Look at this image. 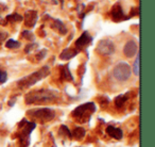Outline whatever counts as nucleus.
Listing matches in <instances>:
<instances>
[{
  "mask_svg": "<svg viewBox=\"0 0 155 147\" xmlns=\"http://www.w3.org/2000/svg\"><path fill=\"white\" fill-rule=\"evenodd\" d=\"M127 101V95H119L115 98V106H116L117 108L120 109L124 106V104Z\"/></svg>",
  "mask_w": 155,
  "mask_h": 147,
  "instance_id": "f3484780",
  "label": "nucleus"
},
{
  "mask_svg": "<svg viewBox=\"0 0 155 147\" xmlns=\"http://www.w3.org/2000/svg\"><path fill=\"white\" fill-rule=\"evenodd\" d=\"M60 135H62V136H68V138H71V132L69 131V129L66 127L65 125H63V126H61V128H60Z\"/></svg>",
  "mask_w": 155,
  "mask_h": 147,
  "instance_id": "aec40b11",
  "label": "nucleus"
},
{
  "mask_svg": "<svg viewBox=\"0 0 155 147\" xmlns=\"http://www.w3.org/2000/svg\"><path fill=\"white\" fill-rule=\"evenodd\" d=\"M78 54V51L74 49H70V48H66L62 51V53L60 54V58L62 60H70L73 56H75Z\"/></svg>",
  "mask_w": 155,
  "mask_h": 147,
  "instance_id": "2eb2a0df",
  "label": "nucleus"
},
{
  "mask_svg": "<svg viewBox=\"0 0 155 147\" xmlns=\"http://www.w3.org/2000/svg\"><path fill=\"white\" fill-rule=\"evenodd\" d=\"M37 22V12L33 10H29L25 13V22L29 28H33Z\"/></svg>",
  "mask_w": 155,
  "mask_h": 147,
  "instance_id": "9d476101",
  "label": "nucleus"
},
{
  "mask_svg": "<svg viewBox=\"0 0 155 147\" xmlns=\"http://www.w3.org/2000/svg\"><path fill=\"white\" fill-rule=\"evenodd\" d=\"M96 111V104L94 102H87V104H81L77 107L72 111V117L77 119V121L80 123H86L89 121L93 113Z\"/></svg>",
  "mask_w": 155,
  "mask_h": 147,
  "instance_id": "7ed1b4c3",
  "label": "nucleus"
},
{
  "mask_svg": "<svg viewBox=\"0 0 155 147\" xmlns=\"http://www.w3.org/2000/svg\"><path fill=\"white\" fill-rule=\"evenodd\" d=\"M114 77L119 81H127L131 76V67L127 63L120 62L115 66L113 70Z\"/></svg>",
  "mask_w": 155,
  "mask_h": 147,
  "instance_id": "423d86ee",
  "label": "nucleus"
},
{
  "mask_svg": "<svg viewBox=\"0 0 155 147\" xmlns=\"http://www.w3.org/2000/svg\"><path fill=\"white\" fill-rule=\"evenodd\" d=\"M7 5H3V3H0V14L2 13V12H5V11H7Z\"/></svg>",
  "mask_w": 155,
  "mask_h": 147,
  "instance_id": "bb28decb",
  "label": "nucleus"
},
{
  "mask_svg": "<svg viewBox=\"0 0 155 147\" xmlns=\"http://www.w3.org/2000/svg\"><path fill=\"white\" fill-rule=\"evenodd\" d=\"M22 37H25L26 39H28V41H34V35H33L32 32H30V31H22Z\"/></svg>",
  "mask_w": 155,
  "mask_h": 147,
  "instance_id": "4be33fe9",
  "label": "nucleus"
},
{
  "mask_svg": "<svg viewBox=\"0 0 155 147\" xmlns=\"http://www.w3.org/2000/svg\"><path fill=\"white\" fill-rule=\"evenodd\" d=\"M106 132H107L108 135L116 138V140H120V138H122V136H123L122 130H121L120 128L114 127V126H108V127L106 128Z\"/></svg>",
  "mask_w": 155,
  "mask_h": 147,
  "instance_id": "f8f14e48",
  "label": "nucleus"
},
{
  "mask_svg": "<svg viewBox=\"0 0 155 147\" xmlns=\"http://www.w3.org/2000/svg\"><path fill=\"white\" fill-rule=\"evenodd\" d=\"M58 1H60L61 5H62V8H63V5H64V0H58Z\"/></svg>",
  "mask_w": 155,
  "mask_h": 147,
  "instance_id": "cd10ccee",
  "label": "nucleus"
},
{
  "mask_svg": "<svg viewBox=\"0 0 155 147\" xmlns=\"http://www.w3.org/2000/svg\"><path fill=\"white\" fill-rule=\"evenodd\" d=\"M52 147H56V146H55V145H53V146H52Z\"/></svg>",
  "mask_w": 155,
  "mask_h": 147,
  "instance_id": "c85d7f7f",
  "label": "nucleus"
},
{
  "mask_svg": "<svg viewBox=\"0 0 155 147\" xmlns=\"http://www.w3.org/2000/svg\"><path fill=\"white\" fill-rule=\"evenodd\" d=\"M8 37V33L7 32H0V45L2 44V42L5 41Z\"/></svg>",
  "mask_w": 155,
  "mask_h": 147,
  "instance_id": "a878e982",
  "label": "nucleus"
},
{
  "mask_svg": "<svg viewBox=\"0 0 155 147\" xmlns=\"http://www.w3.org/2000/svg\"><path fill=\"white\" fill-rule=\"evenodd\" d=\"M22 19H24V17L17 13L11 14V15H8L7 17H5V22H7V24L8 22H11V24H13V22H21Z\"/></svg>",
  "mask_w": 155,
  "mask_h": 147,
  "instance_id": "dca6fc26",
  "label": "nucleus"
},
{
  "mask_svg": "<svg viewBox=\"0 0 155 147\" xmlns=\"http://www.w3.org/2000/svg\"><path fill=\"white\" fill-rule=\"evenodd\" d=\"M50 74V69L48 66H44L41 69H38L37 71L30 74L29 76L24 77L22 79H20L19 81H17V85L19 89H27L29 87H32L36 82L41 81V79L46 78Z\"/></svg>",
  "mask_w": 155,
  "mask_h": 147,
  "instance_id": "f03ea898",
  "label": "nucleus"
},
{
  "mask_svg": "<svg viewBox=\"0 0 155 147\" xmlns=\"http://www.w3.org/2000/svg\"><path fill=\"white\" fill-rule=\"evenodd\" d=\"M97 51L102 56H110L115 52V45L110 39H102L98 44Z\"/></svg>",
  "mask_w": 155,
  "mask_h": 147,
  "instance_id": "0eeeda50",
  "label": "nucleus"
},
{
  "mask_svg": "<svg viewBox=\"0 0 155 147\" xmlns=\"http://www.w3.org/2000/svg\"><path fill=\"white\" fill-rule=\"evenodd\" d=\"M37 46H38V45H37L36 43L29 44V45H27V47L25 48V52H26V53H30V52L32 51L33 49H36Z\"/></svg>",
  "mask_w": 155,
  "mask_h": 147,
  "instance_id": "393cba45",
  "label": "nucleus"
},
{
  "mask_svg": "<svg viewBox=\"0 0 155 147\" xmlns=\"http://www.w3.org/2000/svg\"><path fill=\"white\" fill-rule=\"evenodd\" d=\"M134 74H135L136 76H138L139 75V53H138L137 58H136L135 62H134Z\"/></svg>",
  "mask_w": 155,
  "mask_h": 147,
  "instance_id": "412c9836",
  "label": "nucleus"
},
{
  "mask_svg": "<svg viewBox=\"0 0 155 147\" xmlns=\"http://www.w3.org/2000/svg\"><path fill=\"white\" fill-rule=\"evenodd\" d=\"M5 46L8 48H11V49H16V48H19L20 47V43L15 39H9V41L5 43Z\"/></svg>",
  "mask_w": 155,
  "mask_h": 147,
  "instance_id": "6ab92c4d",
  "label": "nucleus"
},
{
  "mask_svg": "<svg viewBox=\"0 0 155 147\" xmlns=\"http://www.w3.org/2000/svg\"><path fill=\"white\" fill-rule=\"evenodd\" d=\"M36 124L28 121L27 119H22L18 125L19 129V143L20 147H27L30 143V134L35 128Z\"/></svg>",
  "mask_w": 155,
  "mask_h": 147,
  "instance_id": "39448f33",
  "label": "nucleus"
},
{
  "mask_svg": "<svg viewBox=\"0 0 155 147\" xmlns=\"http://www.w3.org/2000/svg\"><path fill=\"white\" fill-rule=\"evenodd\" d=\"M52 28L54 30L58 31L60 34H66L67 33V28L64 25V22L60 19H53V24H52Z\"/></svg>",
  "mask_w": 155,
  "mask_h": 147,
  "instance_id": "ddd939ff",
  "label": "nucleus"
},
{
  "mask_svg": "<svg viewBox=\"0 0 155 147\" xmlns=\"http://www.w3.org/2000/svg\"><path fill=\"white\" fill-rule=\"evenodd\" d=\"M91 42H93V37L89 35V33L87 32V31H85V32H83L82 35L77 39L75 46H77L78 49L83 50L86 47H88V46L91 44Z\"/></svg>",
  "mask_w": 155,
  "mask_h": 147,
  "instance_id": "1a4fd4ad",
  "label": "nucleus"
},
{
  "mask_svg": "<svg viewBox=\"0 0 155 147\" xmlns=\"http://www.w3.org/2000/svg\"><path fill=\"white\" fill-rule=\"evenodd\" d=\"M85 129L82 127H77L74 128V130H73V132L71 133V135L73 136V138H83L85 136Z\"/></svg>",
  "mask_w": 155,
  "mask_h": 147,
  "instance_id": "a211bd4d",
  "label": "nucleus"
},
{
  "mask_svg": "<svg viewBox=\"0 0 155 147\" xmlns=\"http://www.w3.org/2000/svg\"><path fill=\"white\" fill-rule=\"evenodd\" d=\"M27 115L33 121H37L39 123H47L54 118L55 112L49 108H41L27 111Z\"/></svg>",
  "mask_w": 155,
  "mask_h": 147,
  "instance_id": "20e7f679",
  "label": "nucleus"
},
{
  "mask_svg": "<svg viewBox=\"0 0 155 147\" xmlns=\"http://www.w3.org/2000/svg\"><path fill=\"white\" fill-rule=\"evenodd\" d=\"M61 79L63 81H73V77L71 75L70 70H69V65L66 64L62 67L61 70Z\"/></svg>",
  "mask_w": 155,
  "mask_h": 147,
  "instance_id": "4468645a",
  "label": "nucleus"
},
{
  "mask_svg": "<svg viewBox=\"0 0 155 147\" xmlns=\"http://www.w3.org/2000/svg\"><path fill=\"white\" fill-rule=\"evenodd\" d=\"M7 80H8V74H7V71L0 68V84L5 83Z\"/></svg>",
  "mask_w": 155,
  "mask_h": 147,
  "instance_id": "5701e85b",
  "label": "nucleus"
},
{
  "mask_svg": "<svg viewBox=\"0 0 155 147\" xmlns=\"http://www.w3.org/2000/svg\"><path fill=\"white\" fill-rule=\"evenodd\" d=\"M58 97V93L53 90L41 89L32 91L26 95V104H41L46 102H51L56 100Z\"/></svg>",
  "mask_w": 155,
  "mask_h": 147,
  "instance_id": "f257e3e1",
  "label": "nucleus"
},
{
  "mask_svg": "<svg viewBox=\"0 0 155 147\" xmlns=\"http://www.w3.org/2000/svg\"><path fill=\"white\" fill-rule=\"evenodd\" d=\"M110 17L114 22H122V20H127L129 19V16H125L124 13H123L122 7H121L120 2H117L113 5L112 10H110Z\"/></svg>",
  "mask_w": 155,
  "mask_h": 147,
  "instance_id": "6e6552de",
  "label": "nucleus"
},
{
  "mask_svg": "<svg viewBox=\"0 0 155 147\" xmlns=\"http://www.w3.org/2000/svg\"><path fill=\"white\" fill-rule=\"evenodd\" d=\"M123 52L127 58H132L136 54L137 52V44L134 41H129L125 44L124 48H123Z\"/></svg>",
  "mask_w": 155,
  "mask_h": 147,
  "instance_id": "9b49d317",
  "label": "nucleus"
},
{
  "mask_svg": "<svg viewBox=\"0 0 155 147\" xmlns=\"http://www.w3.org/2000/svg\"><path fill=\"white\" fill-rule=\"evenodd\" d=\"M46 54H47V49H41V50H39V51L37 52L36 56H35V58H36L38 61H41V60H43V59L45 58Z\"/></svg>",
  "mask_w": 155,
  "mask_h": 147,
  "instance_id": "b1692460",
  "label": "nucleus"
}]
</instances>
